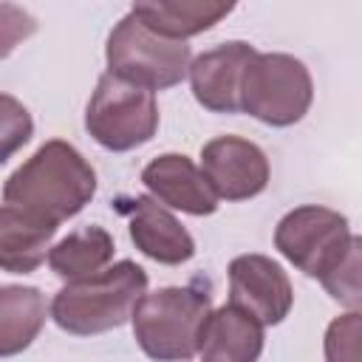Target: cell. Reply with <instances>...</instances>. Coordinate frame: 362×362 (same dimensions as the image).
Wrapping results in <instances>:
<instances>
[{"instance_id":"e0dca14e","label":"cell","mask_w":362,"mask_h":362,"mask_svg":"<svg viewBox=\"0 0 362 362\" xmlns=\"http://www.w3.org/2000/svg\"><path fill=\"white\" fill-rule=\"evenodd\" d=\"M113 252H116L113 235L105 226L90 223L65 235L59 243H54L45 260L57 277H62L65 283H74L107 269L113 260Z\"/></svg>"},{"instance_id":"8992f818","label":"cell","mask_w":362,"mask_h":362,"mask_svg":"<svg viewBox=\"0 0 362 362\" xmlns=\"http://www.w3.org/2000/svg\"><path fill=\"white\" fill-rule=\"evenodd\" d=\"M85 130L110 153H127L147 144L158 130L156 93L105 71L88 99Z\"/></svg>"},{"instance_id":"5bb4252c","label":"cell","mask_w":362,"mask_h":362,"mask_svg":"<svg viewBox=\"0 0 362 362\" xmlns=\"http://www.w3.org/2000/svg\"><path fill=\"white\" fill-rule=\"evenodd\" d=\"M232 8L235 3L223 0H141L130 6V14H136L158 37L187 42L189 37L218 25L226 14H232Z\"/></svg>"},{"instance_id":"7c38bea8","label":"cell","mask_w":362,"mask_h":362,"mask_svg":"<svg viewBox=\"0 0 362 362\" xmlns=\"http://www.w3.org/2000/svg\"><path fill=\"white\" fill-rule=\"evenodd\" d=\"M141 184L147 187L150 198L167 209L184 215H212L218 209V198L206 184L198 164L184 153H161L141 170Z\"/></svg>"},{"instance_id":"4fadbf2b","label":"cell","mask_w":362,"mask_h":362,"mask_svg":"<svg viewBox=\"0 0 362 362\" xmlns=\"http://www.w3.org/2000/svg\"><path fill=\"white\" fill-rule=\"evenodd\" d=\"M263 325L246 311L226 303L209 311L198 356L201 362H257L263 354Z\"/></svg>"},{"instance_id":"30bf717a","label":"cell","mask_w":362,"mask_h":362,"mask_svg":"<svg viewBox=\"0 0 362 362\" xmlns=\"http://www.w3.org/2000/svg\"><path fill=\"white\" fill-rule=\"evenodd\" d=\"M113 206L127 218L130 240L144 257L161 266H181L195 255V240L184 223L150 195H122Z\"/></svg>"},{"instance_id":"ba28073f","label":"cell","mask_w":362,"mask_h":362,"mask_svg":"<svg viewBox=\"0 0 362 362\" xmlns=\"http://www.w3.org/2000/svg\"><path fill=\"white\" fill-rule=\"evenodd\" d=\"M218 201H249L269 187L266 153L243 136H215L201 147L198 167Z\"/></svg>"},{"instance_id":"2e32d148","label":"cell","mask_w":362,"mask_h":362,"mask_svg":"<svg viewBox=\"0 0 362 362\" xmlns=\"http://www.w3.org/2000/svg\"><path fill=\"white\" fill-rule=\"evenodd\" d=\"M48 317L45 294L37 286H0V356L23 354Z\"/></svg>"},{"instance_id":"44dd1931","label":"cell","mask_w":362,"mask_h":362,"mask_svg":"<svg viewBox=\"0 0 362 362\" xmlns=\"http://www.w3.org/2000/svg\"><path fill=\"white\" fill-rule=\"evenodd\" d=\"M34 31H37L34 14H28L17 3H0V59H6Z\"/></svg>"},{"instance_id":"8fae6325","label":"cell","mask_w":362,"mask_h":362,"mask_svg":"<svg viewBox=\"0 0 362 362\" xmlns=\"http://www.w3.org/2000/svg\"><path fill=\"white\" fill-rule=\"evenodd\" d=\"M255 54L243 40H229L198 54L187 71L195 102L212 113H240V79Z\"/></svg>"},{"instance_id":"9c48e42d","label":"cell","mask_w":362,"mask_h":362,"mask_svg":"<svg viewBox=\"0 0 362 362\" xmlns=\"http://www.w3.org/2000/svg\"><path fill=\"white\" fill-rule=\"evenodd\" d=\"M229 305L246 311L263 328L280 325L294 305V288L277 260L255 252L238 255L229 263Z\"/></svg>"},{"instance_id":"6da1fadb","label":"cell","mask_w":362,"mask_h":362,"mask_svg":"<svg viewBox=\"0 0 362 362\" xmlns=\"http://www.w3.org/2000/svg\"><path fill=\"white\" fill-rule=\"evenodd\" d=\"M96 195V170L68 141L51 139L25 158L3 184V204H11L45 223L59 226L79 215Z\"/></svg>"},{"instance_id":"3957f363","label":"cell","mask_w":362,"mask_h":362,"mask_svg":"<svg viewBox=\"0 0 362 362\" xmlns=\"http://www.w3.org/2000/svg\"><path fill=\"white\" fill-rule=\"evenodd\" d=\"M212 297L201 286H164L144 291L130 322L136 345L153 362H189L198 356Z\"/></svg>"},{"instance_id":"52a82bcc","label":"cell","mask_w":362,"mask_h":362,"mask_svg":"<svg viewBox=\"0 0 362 362\" xmlns=\"http://www.w3.org/2000/svg\"><path fill=\"white\" fill-rule=\"evenodd\" d=\"M354 240L342 212L320 204L288 209L274 226V249L303 274L322 280Z\"/></svg>"},{"instance_id":"ac0fdd59","label":"cell","mask_w":362,"mask_h":362,"mask_svg":"<svg viewBox=\"0 0 362 362\" xmlns=\"http://www.w3.org/2000/svg\"><path fill=\"white\" fill-rule=\"evenodd\" d=\"M362 240L359 235H354L348 252L342 255V260L320 280L322 288L348 311H359L362 305Z\"/></svg>"},{"instance_id":"277c9868","label":"cell","mask_w":362,"mask_h":362,"mask_svg":"<svg viewBox=\"0 0 362 362\" xmlns=\"http://www.w3.org/2000/svg\"><path fill=\"white\" fill-rule=\"evenodd\" d=\"M105 62L107 74L156 93L175 88L187 76L192 51L181 40L158 37L136 14L127 11L107 34Z\"/></svg>"},{"instance_id":"d6986e66","label":"cell","mask_w":362,"mask_h":362,"mask_svg":"<svg viewBox=\"0 0 362 362\" xmlns=\"http://www.w3.org/2000/svg\"><path fill=\"white\" fill-rule=\"evenodd\" d=\"M325 362H362V314L345 311L334 317L322 339Z\"/></svg>"},{"instance_id":"9a60e30c","label":"cell","mask_w":362,"mask_h":362,"mask_svg":"<svg viewBox=\"0 0 362 362\" xmlns=\"http://www.w3.org/2000/svg\"><path fill=\"white\" fill-rule=\"evenodd\" d=\"M59 226L45 223L11 204H0V269L28 274L48 257L51 240Z\"/></svg>"},{"instance_id":"7a4b0ae2","label":"cell","mask_w":362,"mask_h":362,"mask_svg":"<svg viewBox=\"0 0 362 362\" xmlns=\"http://www.w3.org/2000/svg\"><path fill=\"white\" fill-rule=\"evenodd\" d=\"M147 291V272L133 260H119L85 280L65 283L51 305L48 317L74 337H96L122 328L141 294Z\"/></svg>"},{"instance_id":"ffe728a7","label":"cell","mask_w":362,"mask_h":362,"mask_svg":"<svg viewBox=\"0 0 362 362\" xmlns=\"http://www.w3.org/2000/svg\"><path fill=\"white\" fill-rule=\"evenodd\" d=\"M31 136L34 119L28 107L11 93H0V164H6L17 150H23Z\"/></svg>"},{"instance_id":"5b68a950","label":"cell","mask_w":362,"mask_h":362,"mask_svg":"<svg viewBox=\"0 0 362 362\" xmlns=\"http://www.w3.org/2000/svg\"><path fill=\"white\" fill-rule=\"evenodd\" d=\"M314 102V82L303 59L280 51L255 54L240 79V110L269 127L297 124Z\"/></svg>"}]
</instances>
